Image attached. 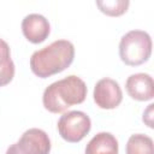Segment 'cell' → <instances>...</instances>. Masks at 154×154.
<instances>
[{
	"label": "cell",
	"mask_w": 154,
	"mask_h": 154,
	"mask_svg": "<svg viewBox=\"0 0 154 154\" xmlns=\"http://www.w3.org/2000/svg\"><path fill=\"white\" fill-rule=\"evenodd\" d=\"M14 64L11 59L8 43L0 38V87L7 85L14 77Z\"/></svg>",
	"instance_id": "10"
},
{
	"label": "cell",
	"mask_w": 154,
	"mask_h": 154,
	"mask_svg": "<svg viewBox=\"0 0 154 154\" xmlns=\"http://www.w3.org/2000/svg\"><path fill=\"white\" fill-rule=\"evenodd\" d=\"M130 5L129 0H97L96 6L99 10L109 17H119L128 11Z\"/></svg>",
	"instance_id": "12"
},
{
	"label": "cell",
	"mask_w": 154,
	"mask_h": 154,
	"mask_svg": "<svg viewBox=\"0 0 154 154\" xmlns=\"http://www.w3.org/2000/svg\"><path fill=\"white\" fill-rule=\"evenodd\" d=\"M153 103H150V105H148V108L143 112V117H142V120H143V123H146L149 128H153V117H152V114H153Z\"/></svg>",
	"instance_id": "13"
},
{
	"label": "cell",
	"mask_w": 154,
	"mask_h": 154,
	"mask_svg": "<svg viewBox=\"0 0 154 154\" xmlns=\"http://www.w3.org/2000/svg\"><path fill=\"white\" fill-rule=\"evenodd\" d=\"M75 59V47L67 40H57L30 57V69L40 78H48L66 70Z\"/></svg>",
	"instance_id": "1"
},
{
	"label": "cell",
	"mask_w": 154,
	"mask_h": 154,
	"mask_svg": "<svg viewBox=\"0 0 154 154\" xmlns=\"http://www.w3.org/2000/svg\"><path fill=\"white\" fill-rule=\"evenodd\" d=\"M125 89L131 99L136 101H149L154 97L153 77L144 72L132 73L125 82Z\"/></svg>",
	"instance_id": "8"
},
{
	"label": "cell",
	"mask_w": 154,
	"mask_h": 154,
	"mask_svg": "<svg viewBox=\"0 0 154 154\" xmlns=\"http://www.w3.org/2000/svg\"><path fill=\"white\" fill-rule=\"evenodd\" d=\"M57 128L63 140L70 143H77L89 134L91 120L82 111H69L59 118Z\"/></svg>",
	"instance_id": "4"
},
{
	"label": "cell",
	"mask_w": 154,
	"mask_h": 154,
	"mask_svg": "<svg viewBox=\"0 0 154 154\" xmlns=\"http://www.w3.org/2000/svg\"><path fill=\"white\" fill-rule=\"evenodd\" d=\"M152 38L147 31L130 30L119 42L120 60L129 66H138L149 60L152 54Z\"/></svg>",
	"instance_id": "3"
},
{
	"label": "cell",
	"mask_w": 154,
	"mask_h": 154,
	"mask_svg": "<svg viewBox=\"0 0 154 154\" xmlns=\"http://www.w3.org/2000/svg\"><path fill=\"white\" fill-rule=\"evenodd\" d=\"M17 146L22 154H49L52 147L47 132L37 128L24 131Z\"/></svg>",
	"instance_id": "6"
},
{
	"label": "cell",
	"mask_w": 154,
	"mask_h": 154,
	"mask_svg": "<svg viewBox=\"0 0 154 154\" xmlns=\"http://www.w3.org/2000/svg\"><path fill=\"white\" fill-rule=\"evenodd\" d=\"M126 154H154L153 138L143 134H134L125 146Z\"/></svg>",
	"instance_id": "11"
},
{
	"label": "cell",
	"mask_w": 154,
	"mask_h": 154,
	"mask_svg": "<svg viewBox=\"0 0 154 154\" xmlns=\"http://www.w3.org/2000/svg\"><path fill=\"white\" fill-rule=\"evenodd\" d=\"M5 154H22V153H20V150H19L17 143H13V144H11V146L7 148V150H6Z\"/></svg>",
	"instance_id": "14"
},
{
	"label": "cell",
	"mask_w": 154,
	"mask_h": 154,
	"mask_svg": "<svg viewBox=\"0 0 154 154\" xmlns=\"http://www.w3.org/2000/svg\"><path fill=\"white\" fill-rule=\"evenodd\" d=\"M85 154H118V141L111 132L101 131L88 142Z\"/></svg>",
	"instance_id": "9"
},
{
	"label": "cell",
	"mask_w": 154,
	"mask_h": 154,
	"mask_svg": "<svg viewBox=\"0 0 154 154\" xmlns=\"http://www.w3.org/2000/svg\"><path fill=\"white\" fill-rule=\"evenodd\" d=\"M88 88L78 76L70 75L49 84L42 95L43 107L51 113H63L73 105L82 103L87 97Z\"/></svg>",
	"instance_id": "2"
},
{
	"label": "cell",
	"mask_w": 154,
	"mask_h": 154,
	"mask_svg": "<svg viewBox=\"0 0 154 154\" xmlns=\"http://www.w3.org/2000/svg\"><path fill=\"white\" fill-rule=\"evenodd\" d=\"M22 32L31 43L43 42L51 34V24L48 19L38 13H30L22 20Z\"/></svg>",
	"instance_id": "7"
},
{
	"label": "cell",
	"mask_w": 154,
	"mask_h": 154,
	"mask_svg": "<svg viewBox=\"0 0 154 154\" xmlns=\"http://www.w3.org/2000/svg\"><path fill=\"white\" fill-rule=\"evenodd\" d=\"M93 99L97 107L102 109H113L123 101V91L117 81L106 77L96 82Z\"/></svg>",
	"instance_id": "5"
}]
</instances>
